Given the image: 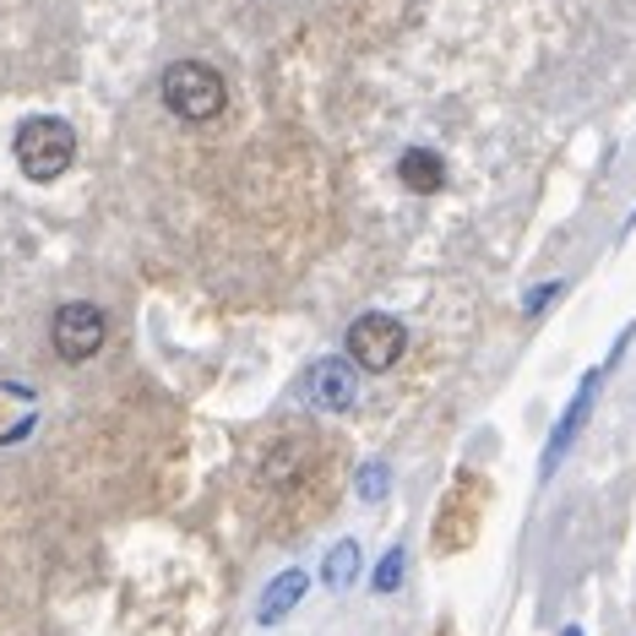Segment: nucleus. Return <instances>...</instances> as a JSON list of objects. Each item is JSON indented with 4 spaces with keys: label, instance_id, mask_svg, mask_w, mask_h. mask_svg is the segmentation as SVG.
<instances>
[{
    "label": "nucleus",
    "instance_id": "nucleus-1",
    "mask_svg": "<svg viewBox=\"0 0 636 636\" xmlns=\"http://www.w3.org/2000/svg\"><path fill=\"white\" fill-rule=\"evenodd\" d=\"M163 104H169V115H180V120H190V126H207V120L223 115L229 82H223L207 60H174V66L163 71Z\"/></svg>",
    "mask_w": 636,
    "mask_h": 636
},
{
    "label": "nucleus",
    "instance_id": "nucleus-2",
    "mask_svg": "<svg viewBox=\"0 0 636 636\" xmlns=\"http://www.w3.org/2000/svg\"><path fill=\"white\" fill-rule=\"evenodd\" d=\"M11 153H16V169H22L27 180L49 185V180H60V174L71 169V159H77V131H71L66 120H55V115H33V120L16 126Z\"/></svg>",
    "mask_w": 636,
    "mask_h": 636
},
{
    "label": "nucleus",
    "instance_id": "nucleus-3",
    "mask_svg": "<svg viewBox=\"0 0 636 636\" xmlns=\"http://www.w3.org/2000/svg\"><path fill=\"white\" fill-rule=\"evenodd\" d=\"M403 348H408V326L397 316L365 311V316L348 326V359H354L359 370H370V375L392 370V365L403 359Z\"/></svg>",
    "mask_w": 636,
    "mask_h": 636
},
{
    "label": "nucleus",
    "instance_id": "nucleus-4",
    "mask_svg": "<svg viewBox=\"0 0 636 636\" xmlns=\"http://www.w3.org/2000/svg\"><path fill=\"white\" fill-rule=\"evenodd\" d=\"M49 337H55V354H60V359L82 365V359H93V354L104 348V337H109V316H104L99 305H88V300H71V305H60V311H55Z\"/></svg>",
    "mask_w": 636,
    "mask_h": 636
},
{
    "label": "nucleus",
    "instance_id": "nucleus-5",
    "mask_svg": "<svg viewBox=\"0 0 636 636\" xmlns=\"http://www.w3.org/2000/svg\"><path fill=\"white\" fill-rule=\"evenodd\" d=\"M300 397H305L316 414H343V408H354V397H359V365H354L348 354L316 359V365L300 375Z\"/></svg>",
    "mask_w": 636,
    "mask_h": 636
},
{
    "label": "nucleus",
    "instance_id": "nucleus-6",
    "mask_svg": "<svg viewBox=\"0 0 636 636\" xmlns=\"http://www.w3.org/2000/svg\"><path fill=\"white\" fill-rule=\"evenodd\" d=\"M599 392H604V370L582 375V386H577V392H571V403L560 408V419H555V430H550V447H544V478L560 469V458H566V452H571V441L582 436V425H588V414H593Z\"/></svg>",
    "mask_w": 636,
    "mask_h": 636
},
{
    "label": "nucleus",
    "instance_id": "nucleus-7",
    "mask_svg": "<svg viewBox=\"0 0 636 636\" xmlns=\"http://www.w3.org/2000/svg\"><path fill=\"white\" fill-rule=\"evenodd\" d=\"M305 588H311L305 566H289V571H278V577L267 582L262 604H256V621H262V626H284V621H289V610H300Z\"/></svg>",
    "mask_w": 636,
    "mask_h": 636
},
{
    "label": "nucleus",
    "instance_id": "nucleus-8",
    "mask_svg": "<svg viewBox=\"0 0 636 636\" xmlns=\"http://www.w3.org/2000/svg\"><path fill=\"white\" fill-rule=\"evenodd\" d=\"M397 174H403V185L419 190V196H436V190L447 185V163H441V153H430V148H408V153L397 159Z\"/></svg>",
    "mask_w": 636,
    "mask_h": 636
},
{
    "label": "nucleus",
    "instance_id": "nucleus-9",
    "mask_svg": "<svg viewBox=\"0 0 636 636\" xmlns=\"http://www.w3.org/2000/svg\"><path fill=\"white\" fill-rule=\"evenodd\" d=\"M359 560H365V550H359L354 539H337V544L326 550V560H321V582H326L332 593L354 588V582H359Z\"/></svg>",
    "mask_w": 636,
    "mask_h": 636
},
{
    "label": "nucleus",
    "instance_id": "nucleus-10",
    "mask_svg": "<svg viewBox=\"0 0 636 636\" xmlns=\"http://www.w3.org/2000/svg\"><path fill=\"white\" fill-rule=\"evenodd\" d=\"M403 571H408V550H403V544H392V550L375 560L370 588H375V593H397V588H403Z\"/></svg>",
    "mask_w": 636,
    "mask_h": 636
},
{
    "label": "nucleus",
    "instance_id": "nucleus-11",
    "mask_svg": "<svg viewBox=\"0 0 636 636\" xmlns=\"http://www.w3.org/2000/svg\"><path fill=\"white\" fill-rule=\"evenodd\" d=\"M354 495H359L365 506L386 500V495H392V469H386V463H365V469H359V478H354Z\"/></svg>",
    "mask_w": 636,
    "mask_h": 636
},
{
    "label": "nucleus",
    "instance_id": "nucleus-12",
    "mask_svg": "<svg viewBox=\"0 0 636 636\" xmlns=\"http://www.w3.org/2000/svg\"><path fill=\"white\" fill-rule=\"evenodd\" d=\"M560 289H566V284H555V278H550V284H533V294L522 300V311H528V316H544V305H555Z\"/></svg>",
    "mask_w": 636,
    "mask_h": 636
},
{
    "label": "nucleus",
    "instance_id": "nucleus-13",
    "mask_svg": "<svg viewBox=\"0 0 636 636\" xmlns=\"http://www.w3.org/2000/svg\"><path fill=\"white\" fill-rule=\"evenodd\" d=\"M560 636H582V626H566V632H560Z\"/></svg>",
    "mask_w": 636,
    "mask_h": 636
}]
</instances>
